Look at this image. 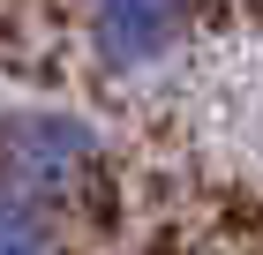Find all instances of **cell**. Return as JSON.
Instances as JSON below:
<instances>
[{"instance_id":"6da1fadb","label":"cell","mask_w":263,"mask_h":255,"mask_svg":"<svg viewBox=\"0 0 263 255\" xmlns=\"http://www.w3.org/2000/svg\"><path fill=\"white\" fill-rule=\"evenodd\" d=\"M105 165V143L98 128L68 105H15V113H0V180L8 188H30L45 195L53 210L76 203Z\"/></svg>"},{"instance_id":"7a4b0ae2","label":"cell","mask_w":263,"mask_h":255,"mask_svg":"<svg viewBox=\"0 0 263 255\" xmlns=\"http://www.w3.org/2000/svg\"><path fill=\"white\" fill-rule=\"evenodd\" d=\"M196 0H90L83 8V45L105 75H151L188 45Z\"/></svg>"},{"instance_id":"3957f363","label":"cell","mask_w":263,"mask_h":255,"mask_svg":"<svg viewBox=\"0 0 263 255\" xmlns=\"http://www.w3.org/2000/svg\"><path fill=\"white\" fill-rule=\"evenodd\" d=\"M0 255H61V210L0 180Z\"/></svg>"}]
</instances>
